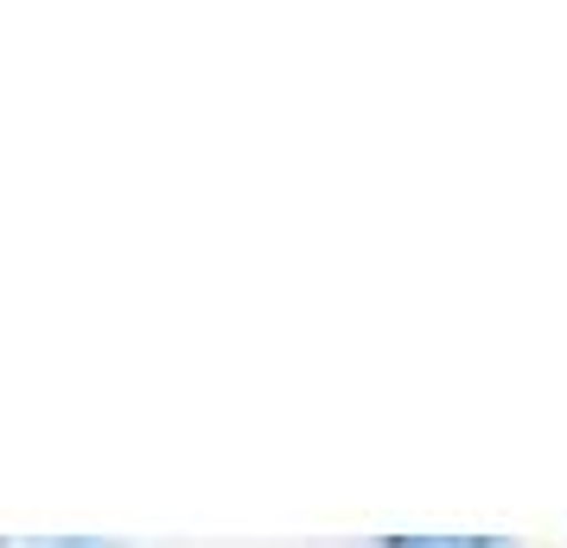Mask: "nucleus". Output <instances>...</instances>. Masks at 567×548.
Returning a JSON list of instances; mask_svg holds the SVG:
<instances>
[{
    "label": "nucleus",
    "instance_id": "f257e3e1",
    "mask_svg": "<svg viewBox=\"0 0 567 548\" xmlns=\"http://www.w3.org/2000/svg\"><path fill=\"white\" fill-rule=\"evenodd\" d=\"M383 548H504L491 536H389Z\"/></svg>",
    "mask_w": 567,
    "mask_h": 548
}]
</instances>
